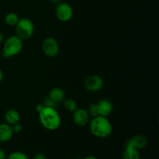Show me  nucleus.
I'll return each instance as SVG.
<instances>
[{"mask_svg":"<svg viewBox=\"0 0 159 159\" xmlns=\"http://www.w3.org/2000/svg\"><path fill=\"white\" fill-rule=\"evenodd\" d=\"M38 115L40 124L46 130L53 131L58 129L60 127L61 120L56 108L44 107Z\"/></svg>","mask_w":159,"mask_h":159,"instance_id":"nucleus-1","label":"nucleus"},{"mask_svg":"<svg viewBox=\"0 0 159 159\" xmlns=\"http://www.w3.org/2000/svg\"><path fill=\"white\" fill-rule=\"evenodd\" d=\"M90 132L94 137L98 138H106L111 135L113 126L107 117L98 116L93 117L89 122Z\"/></svg>","mask_w":159,"mask_h":159,"instance_id":"nucleus-2","label":"nucleus"},{"mask_svg":"<svg viewBox=\"0 0 159 159\" xmlns=\"http://www.w3.org/2000/svg\"><path fill=\"white\" fill-rule=\"evenodd\" d=\"M23 40L16 35L10 36L4 42L2 49V56L9 58L17 55L23 50Z\"/></svg>","mask_w":159,"mask_h":159,"instance_id":"nucleus-3","label":"nucleus"},{"mask_svg":"<svg viewBox=\"0 0 159 159\" xmlns=\"http://www.w3.org/2000/svg\"><path fill=\"white\" fill-rule=\"evenodd\" d=\"M16 34L22 40L30 39L34 33V23L27 18L20 19L15 26Z\"/></svg>","mask_w":159,"mask_h":159,"instance_id":"nucleus-4","label":"nucleus"},{"mask_svg":"<svg viewBox=\"0 0 159 159\" xmlns=\"http://www.w3.org/2000/svg\"><path fill=\"white\" fill-rule=\"evenodd\" d=\"M73 9L66 2H60L56 6V17L61 22H68L73 17Z\"/></svg>","mask_w":159,"mask_h":159,"instance_id":"nucleus-5","label":"nucleus"},{"mask_svg":"<svg viewBox=\"0 0 159 159\" xmlns=\"http://www.w3.org/2000/svg\"><path fill=\"white\" fill-rule=\"evenodd\" d=\"M104 85V80L101 76L97 75H91L88 76L84 81V86L89 92L96 93L102 89Z\"/></svg>","mask_w":159,"mask_h":159,"instance_id":"nucleus-6","label":"nucleus"},{"mask_svg":"<svg viewBox=\"0 0 159 159\" xmlns=\"http://www.w3.org/2000/svg\"><path fill=\"white\" fill-rule=\"evenodd\" d=\"M42 49L48 57H55L59 52V44L54 37H47L42 43Z\"/></svg>","mask_w":159,"mask_h":159,"instance_id":"nucleus-7","label":"nucleus"},{"mask_svg":"<svg viewBox=\"0 0 159 159\" xmlns=\"http://www.w3.org/2000/svg\"><path fill=\"white\" fill-rule=\"evenodd\" d=\"M72 113L73 121L79 127H84L89 123L90 116L87 110L83 108H77Z\"/></svg>","mask_w":159,"mask_h":159,"instance_id":"nucleus-8","label":"nucleus"},{"mask_svg":"<svg viewBox=\"0 0 159 159\" xmlns=\"http://www.w3.org/2000/svg\"><path fill=\"white\" fill-rule=\"evenodd\" d=\"M148 144V138L144 134H136L132 137L131 138L127 140L125 143V146L134 148L138 150L144 148Z\"/></svg>","mask_w":159,"mask_h":159,"instance_id":"nucleus-9","label":"nucleus"},{"mask_svg":"<svg viewBox=\"0 0 159 159\" xmlns=\"http://www.w3.org/2000/svg\"><path fill=\"white\" fill-rule=\"evenodd\" d=\"M96 103H97L99 116L107 117V116L111 114L113 107L112 102L109 99H102L99 100L98 102H96Z\"/></svg>","mask_w":159,"mask_h":159,"instance_id":"nucleus-10","label":"nucleus"},{"mask_svg":"<svg viewBox=\"0 0 159 159\" xmlns=\"http://www.w3.org/2000/svg\"><path fill=\"white\" fill-rule=\"evenodd\" d=\"M13 134L11 125L6 123L0 124V143L10 141L13 136Z\"/></svg>","mask_w":159,"mask_h":159,"instance_id":"nucleus-11","label":"nucleus"},{"mask_svg":"<svg viewBox=\"0 0 159 159\" xmlns=\"http://www.w3.org/2000/svg\"><path fill=\"white\" fill-rule=\"evenodd\" d=\"M5 120L6 124L9 125H13V124H17L20 120V115L16 110L14 109H9L5 113L4 115Z\"/></svg>","mask_w":159,"mask_h":159,"instance_id":"nucleus-12","label":"nucleus"},{"mask_svg":"<svg viewBox=\"0 0 159 159\" xmlns=\"http://www.w3.org/2000/svg\"><path fill=\"white\" fill-rule=\"evenodd\" d=\"M48 97L54 101L56 104L63 102V101L65 99V93L63 89L55 87V88L51 89L49 93V96Z\"/></svg>","mask_w":159,"mask_h":159,"instance_id":"nucleus-13","label":"nucleus"},{"mask_svg":"<svg viewBox=\"0 0 159 159\" xmlns=\"http://www.w3.org/2000/svg\"><path fill=\"white\" fill-rule=\"evenodd\" d=\"M123 159H141L139 150L130 146H124V151L122 155Z\"/></svg>","mask_w":159,"mask_h":159,"instance_id":"nucleus-14","label":"nucleus"},{"mask_svg":"<svg viewBox=\"0 0 159 159\" xmlns=\"http://www.w3.org/2000/svg\"><path fill=\"white\" fill-rule=\"evenodd\" d=\"M63 105L65 110L69 113H73L78 108L77 102L71 98H68V99L65 98V100L63 101Z\"/></svg>","mask_w":159,"mask_h":159,"instance_id":"nucleus-15","label":"nucleus"},{"mask_svg":"<svg viewBox=\"0 0 159 159\" xmlns=\"http://www.w3.org/2000/svg\"><path fill=\"white\" fill-rule=\"evenodd\" d=\"M19 20V16L15 12H9L5 17V22L9 26H15Z\"/></svg>","mask_w":159,"mask_h":159,"instance_id":"nucleus-16","label":"nucleus"},{"mask_svg":"<svg viewBox=\"0 0 159 159\" xmlns=\"http://www.w3.org/2000/svg\"><path fill=\"white\" fill-rule=\"evenodd\" d=\"M6 159H29V157L26 153L23 152H12L6 157Z\"/></svg>","mask_w":159,"mask_h":159,"instance_id":"nucleus-17","label":"nucleus"},{"mask_svg":"<svg viewBox=\"0 0 159 159\" xmlns=\"http://www.w3.org/2000/svg\"><path fill=\"white\" fill-rule=\"evenodd\" d=\"M88 113L89 114V116H91L92 117H96V116H99V113H98V107H97V103L94 102V103H92L91 105L89 107Z\"/></svg>","mask_w":159,"mask_h":159,"instance_id":"nucleus-18","label":"nucleus"},{"mask_svg":"<svg viewBox=\"0 0 159 159\" xmlns=\"http://www.w3.org/2000/svg\"><path fill=\"white\" fill-rule=\"evenodd\" d=\"M43 105L46 107H52V108H56V107H57V104L54 101L51 100L49 97L46 98L44 99Z\"/></svg>","mask_w":159,"mask_h":159,"instance_id":"nucleus-19","label":"nucleus"},{"mask_svg":"<svg viewBox=\"0 0 159 159\" xmlns=\"http://www.w3.org/2000/svg\"><path fill=\"white\" fill-rule=\"evenodd\" d=\"M11 127H12V131H13V133L19 134V133H20L22 130H23V126H22L21 124H20V122L17 123V124H13V125H12Z\"/></svg>","mask_w":159,"mask_h":159,"instance_id":"nucleus-20","label":"nucleus"},{"mask_svg":"<svg viewBox=\"0 0 159 159\" xmlns=\"http://www.w3.org/2000/svg\"><path fill=\"white\" fill-rule=\"evenodd\" d=\"M33 159H48V158L43 153H37L33 157Z\"/></svg>","mask_w":159,"mask_h":159,"instance_id":"nucleus-21","label":"nucleus"},{"mask_svg":"<svg viewBox=\"0 0 159 159\" xmlns=\"http://www.w3.org/2000/svg\"><path fill=\"white\" fill-rule=\"evenodd\" d=\"M6 152L0 148V159H6Z\"/></svg>","mask_w":159,"mask_h":159,"instance_id":"nucleus-22","label":"nucleus"},{"mask_svg":"<svg viewBox=\"0 0 159 159\" xmlns=\"http://www.w3.org/2000/svg\"><path fill=\"white\" fill-rule=\"evenodd\" d=\"M43 107H44V106H43V104H38V105H37V107H36V110H37V113H39L40 111H41L42 110H43Z\"/></svg>","mask_w":159,"mask_h":159,"instance_id":"nucleus-23","label":"nucleus"},{"mask_svg":"<svg viewBox=\"0 0 159 159\" xmlns=\"http://www.w3.org/2000/svg\"><path fill=\"white\" fill-rule=\"evenodd\" d=\"M60 1L61 0H50V2H51L54 5H57L58 3L61 2Z\"/></svg>","mask_w":159,"mask_h":159,"instance_id":"nucleus-24","label":"nucleus"},{"mask_svg":"<svg viewBox=\"0 0 159 159\" xmlns=\"http://www.w3.org/2000/svg\"><path fill=\"white\" fill-rule=\"evenodd\" d=\"M3 40H4V36H3V34L0 32V44L2 43Z\"/></svg>","mask_w":159,"mask_h":159,"instance_id":"nucleus-25","label":"nucleus"},{"mask_svg":"<svg viewBox=\"0 0 159 159\" xmlns=\"http://www.w3.org/2000/svg\"><path fill=\"white\" fill-rule=\"evenodd\" d=\"M83 159H98L95 156H92V155H89V156H86Z\"/></svg>","mask_w":159,"mask_h":159,"instance_id":"nucleus-26","label":"nucleus"},{"mask_svg":"<svg viewBox=\"0 0 159 159\" xmlns=\"http://www.w3.org/2000/svg\"><path fill=\"white\" fill-rule=\"evenodd\" d=\"M3 72H2V71L1 69H0V82H2V79H3Z\"/></svg>","mask_w":159,"mask_h":159,"instance_id":"nucleus-27","label":"nucleus"}]
</instances>
